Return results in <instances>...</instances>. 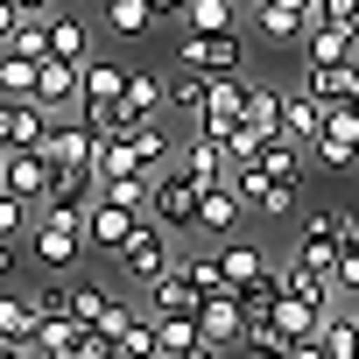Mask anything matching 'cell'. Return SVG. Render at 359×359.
Masks as SVG:
<instances>
[{
	"mask_svg": "<svg viewBox=\"0 0 359 359\" xmlns=\"http://www.w3.org/2000/svg\"><path fill=\"white\" fill-rule=\"evenodd\" d=\"M282 99H289V92H275V85H247V127L282 134Z\"/></svg>",
	"mask_w": 359,
	"mask_h": 359,
	"instance_id": "cell-32",
	"label": "cell"
},
{
	"mask_svg": "<svg viewBox=\"0 0 359 359\" xmlns=\"http://www.w3.org/2000/svg\"><path fill=\"white\" fill-rule=\"evenodd\" d=\"M176 162H184L198 184H226V176H233L226 141H219V134H198V127H191V141H184V148H176Z\"/></svg>",
	"mask_w": 359,
	"mask_h": 359,
	"instance_id": "cell-13",
	"label": "cell"
},
{
	"mask_svg": "<svg viewBox=\"0 0 359 359\" xmlns=\"http://www.w3.org/2000/svg\"><path fill=\"white\" fill-rule=\"evenodd\" d=\"M247 8H254V0H247Z\"/></svg>",
	"mask_w": 359,
	"mask_h": 359,
	"instance_id": "cell-57",
	"label": "cell"
},
{
	"mask_svg": "<svg viewBox=\"0 0 359 359\" xmlns=\"http://www.w3.org/2000/svg\"><path fill=\"white\" fill-rule=\"evenodd\" d=\"M155 15H191V0H155Z\"/></svg>",
	"mask_w": 359,
	"mask_h": 359,
	"instance_id": "cell-53",
	"label": "cell"
},
{
	"mask_svg": "<svg viewBox=\"0 0 359 359\" xmlns=\"http://www.w3.org/2000/svg\"><path fill=\"white\" fill-rule=\"evenodd\" d=\"M92 169H99V184H106V176H134V169H141L134 134H127V127H120V134H99V162H92Z\"/></svg>",
	"mask_w": 359,
	"mask_h": 359,
	"instance_id": "cell-28",
	"label": "cell"
},
{
	"mask_svg": "<svg viewBox=\"0 0 359 359\" xmlns=\"http://www.w3.org/2000/svg\"><path fill=\"white\" fill-rule=\"evenodd\" d=\"M247 205H254L261 219H289V212H296V184H282V176H268V184H261V191H254Z\"/></svg>",
	"mask_w": 359,
	"mask_h": 359,
	"instance_id": "cell-39",
	"label": "cell"
},
{
	"mask_svg": "<svg viewBox=\"0 0 359 359\" xmlns=\"http://www.w3.org/2000/svg\"><path fill=\"white\" fill-rule=\"evenodd\" d=\"M184 268H191V282H198V296H219V289H233V282H226V268H219V254H191Z\"/></svg>",
	"mask_w": 359,
	"mask_h": 359,
	"instance_id": "cell-42",
	"label": "cell"
},
{
	"mask_svg": "<svg viewBox=\"0 0 359 359\" xmlns=\"http://www.w3.org/2000/svg\"><path fill=\"white\" fill-rule=\"evenodd\" d=\"M176 57L198 64V71H247V36H240V29H219V36L184 29V50H176Z\"/></svg>",
	"mask_w": 359,
	"mask_h": 359,
	"instance_id": "cell-6",
	"label": "cell"
},
{
	"mask_svg": "<svg viewBox=\"0 0 359 359\" xmlns=\"http://www.w3.org/2000/svg\"><path fill=\"white\" fill-rule=\"evenodd\" d=\"M50 176H57V162H50L43 148H15V155H8V176H0V184H8L15 198H29V205H43V198H50Z\"/></svg>",
	"mask_w": 359,
	"mask_h": 359,
	"instance_id": "cell-11",
	"label": "cell"
},
{
	"mask_svg": "<svg viewBox=\"0 0 359 359\" xmlns=\"http://www.w3.org/2000/svg\"><path fill=\"white\" fill-rule=\"evenodd\" d=\"M0 176H8V148H0Z\"/></svg>",
	"mask_w": 359,
	"mask_h": 359,
	"instance_id": "cell-55",
	"label": "cell"
},
{
	"mask_svg": "<svg viewBox=\"0 0 359 359\" xmlns=\"http://www.w3.org/2000/svg\"><path fill=\"white\" fill-rule=\"evenodd\" d=\"M324 106H345V99H359V64H310V78H303Z\"/></svg>",
	"mask_w": 359,
	"mask_h": 359,
	"instance_id": "cell-22",
	"label": "cell"
},
{
	"mask_svg": "<svg viewBox=\"0 0 359 359\" xmlns=\"http://www.w3.org/2000/svg\"><path fill=\"white\" fill-rule=\"evenodd\" d=\"M338 296H359V247H338Z\"/></svg>",
	"mask_w": 359,
	"mask_h": 359,
	"instance_id": "cell-44",
	"label": "cell"
},
{
	"mask_svg": "<svg viewBox=\"0 0 359 359\" xmlns=\"http://www.w3.org/2000/svg\"><path fill=\"white\" fill-rule=\"evenodd\" d=\"M120 92H127V64L92 57V64H85V99H120Z\"/></svg>",
	"mask_w": 359,
	"mask_h": 359,
	"instance_id": "cell-36",
	"label": "cell"
},
{
	"mask_svg": "<svg viewBox=\"0 0 359 359\" xmlns=\"http://www.w3.org/2000/svg\"><path fill=\"white\" fill-rule=\"evenodd\" d=\"M113 268H120L134 289H148L155 275H169V268H176V233H169V226H155V219H141V226L127 233V247L113 254Z\"/></svg>",
	"mask_w": 359,
	"mask_h": 359,
	"instance_id": "cell-3",
	"label": "cell"
},
{
	"mask_svg": "<svg viewBox=\"0 0 359 359\" xmlns=\"http://www.w3.org/2000/svg\"><path fill=\"white\" fill-rule=\"evenodd\" d=\"M240 303H247V324H268V317H275V303H282V268H268L261 282H247V289H240Z\"/></svg>",
	"mask_w": 359,
	"mask_h": 359,
	"instance_id": "cell-33",
	"label": "cell"
},
{
	"mask_svg": "<svg viewBox=\"0 0 359 359\" xmlns=\"http://www.w3.org/2000/svg\"><path fill=\"white\" fill-rule=\"evenodd\" d=\"M99 324H106V331H113V338H127V324H134V303H120V296H113V310H106V317H99Z\"/></svg>",
	"mask_w": 359,
	"mask_h": 359,
	"instance_id": "cell-46",
	"label": "cell"
},
{
	"mask_svg": "<svg viewBox=\"0 0 359 359\" xmlns=\"http://www.w3.org/2000/svg\"><path fill=\"white\" fill-rule=\"evenodd\" d=\"M205 92H212V71H198V64H184V78L169 85V106L198 120V106H205Z\"/></svg>",
	"mask_w": 359,
	"mask_h": 359,
	"instance_id": "cell-37",
	"label": "cell"
},
{
	"mask_svg": "<svg viewBox=\"0 0 359 359\" xmlns=\"http://www.w3.org/2000/svg\"><path fill=\"white\" fill-rule=\"evenodd\" d=\"M261 141H268V134H261V127H247V120H240V127H233V134H226V155H233V169H247V162H261Z\"/></svg>",
	"mask_w": 359,
	"mask_h": 359,
	"instance_id": "cell-41",
	"label": "cell"
},
{
	"mask_svg": "<svg viewBox=\"0 0 359 359\" xmlns=\"http://www.w3.org/2000/svg\"><path fill=\"white\" fill-rule=\"evenodd\" d=\"M43 359H120V338L106 324H78V338L57 345V352H43Z\"/></svg>",
	"mask_w": 359,
	"mask_h": 359,
	"instance_id": "cell-26",
	"label": "cell"
},
{
	"mask_svg": "<svg viewBox=\"0 0 359 359\" xmlns=\"http://www.w3.org/2000/svg\"><path fill=\"white\" fill-rule=\"evenodd\" d=\"M198 331H205L219 352H233V345L247 338V303H240V289H219V296H205V303H198Z\"/></svg>",
	"mask_w": 359,
	"mask_h": 359,
	"instance_id": "cell-8",
	"label": "cell"
},
{
	"mask_svg": "<svg viewBox=\"0 0 359 359\" xmlns=\"http://www.w3.org/2000/svg\"><path fill=\"white\" fill-rule=\"evenodd\" d=\"M43 155H50V162H78V169H92V162H99V134H92L85 120H78V127L50 120V141H43ZM92 176H99V169H92Z\"/></svg>",
	"mask_w": 359,
	"mask_h": 359,
	"instance_id": "cell-16",
	"label": "cell"
},
{
	"mask_svg": "<svg viewBox=\"0 0 359 359\" xmlns=\"http://www.w3.org/2000/svg\"><path fill=\"white\" fill-rule=\"evenodd\" d=\"M219 268H226V282H233V289H247V282H261V275H268V254H261L254 240H240V233H233V240H219Z\"/></svg>",
	"mask_w": 359,
	"mask_h": 359,
	"instance_id": "cell-20",
	"label": "cell"
},
{
	"mask_svg": "<svg viewBox=\"0 0 359 359\" xmlns=\"http://www.w3.org/2000/svg\"><path fill=\"white\" fill-rule=\"evenodd\" d=\"M29 296H36L43 317H78V282H71V275H43Z\"/></svg>",
	"mask_w": 359,
	"mask_h": 359,
	"instance_id": "cell-30",
	"label": "cell"
},
{
	"mask_svg": "<svg viewBox=\"0 0 359 359\" xmlns=\"http://www.w3.org/2000/svg\"><path fill=\"white\" fill-rule=\"evenodd\" d=\"M15 268H22V240H0V282H8Z\"/></svg>",
	"mask_w": 359,
	"mask_h": 359,
	"instance_id": "cell-47",
	"label": "cell"
},
{
	"mask_svg": "<svg viewBox=\"0 0 359 359\" xmlns=\"http://www.w3.org/2000/svg\"><path fill=\"white\" fill-rule=\"evenodd\" d=\"M338 247H359V212H338Z\"/></svg>",
	"mask_w": 359,
	"mask_h": 359,
	"instance_id": "cell-48",
	"label": "cell"
},
{
	"mask_svg": "<svg viewBox=\"0 0 359 359\" xmlns=\"http://www.w3.org/2000/svg\"><path fill=\"white\" fill-rule=\"evenodd\" d=\"M324 8V22H338V29H359V0H317Z\"/></svg>",
	"mask_w": 359,
	"mask_h": 359,
	"instance_id": "cell-45",
	"label": "cell"
},
{
	"mask_svg": "<svg viewBox=\"0 0 359 359\" xmlns=\"http://www.w3.org/2000/svg\"><path fill=\"white\" fill-rule=\"evenodd\" d=\"M36 99H43L50 113H78V99H85V64L43 57V64H36Z\"/></svg>",
	"mask_w": 359,
	"mask_h": 359,
	"instance_id": "cell-10",
	"label": "cell"
},
{
	"mask_svg": "<svg viewBox=\"0 0 359 359\" xmlns=\"http://www.w3.org/2000/svg\"><path fill=\"white\" fill-rule=\"evenodd\" d=\"M198 303H205V296H198V282H191L184 261L148 282V310H155V317H198Z\"/></svg>",
	"mask_w": 359,
	"mask_h": 359,
	"instance_id": "cell-12",
	"label": "cell"
},
{
	"mask_svg": "<svg viewBox=\"0 0 359 359\" xmlns=\"http://www.w3.org/2000/svg\"><path fill=\"white\" fill-rule=\"evenodd\" d=\"M289 345H296V338H289L275 317H268V324H247V338H240L247 359H289Z\"/></svg>",
	"mask_w": 359,
	"mask_h": 359,
	"instance_id": "cell-34",
	"label": "cell"
},
{
	"mask_svg": "<svg viewBox=\"0 0 359 359\" xmlns=\"http://www.w3.org/2000/svg\"><path fill=\"white\" fill-rule=\"evenodd\" d=\"M85 254H92L85 219H78V212H57V205H36V226H29V261H36L43 275H71Z\"/></svg>",
	"mask_w": 359,
	"mask_h": 359,
	"instance_id": "cell-1",
	"label": "cell"
},
{
	"mask_svg": "<svg viewBox=\"0 0 359 359\" xmlns=\"http://www.w3.org/2000/svg\"><path fill=\"white\" fill-rule=\"evenodd\" d=\"M113 310V289L106 282H78V324H99Z\"/></svg>",
	"mask_w": 359,
	"mask_h": 359,
	"instance_id": "cell-43",
	"label": "cell"
},
{
	"mask_svg": "<svg viewBox=\"0 0 359 359\" xmlns=\"http://www.w3.org/2000/svg\"><path fill=\"white\" fill-rule=\"evenodd\" d=\"M15 22H22V8H15V0H0V50H8V36H15Z\"/></svg>",
	"mask_w": 359,
	"mask_h": 359,
	"instance_id": "cell-50",
	"label": "cell"
},
{
	"mask_svg": "<svg viewBox=\"0 0 359 359\" xmlns=\"http://www.w3.org/2000/svg\"><path fill=\"white\" fill-rule=\"evenodd\" d=\"M8 50L29 57V64H43V57H50V15H22L15 36H8Z\"/></svg>",
	"mask_w": 359,
	"mask_h": 359,
	"instance_id": "cell-31",
	"label": "cell"
},
{
	"mask_svg": "<svg viewBox=\"0 0 359 359\" xmlns=\"http://www.w3.org/2000/svg\"><path fill=\"white\" fill-rule=\"evenodd\" d=\"M99 8H106V0H99Z\"/></svg>",
	"mask_w": 359,
	"mask_h": 359,
	"instance_id": "cell-56",
	"label": "cell"
},
{
	"mask_svg": "<svg viewBox=\"0 0 359 359\" xmlns=\"http://www.w3.org/2000/svg\"><path fill=\"white\" fill-rule=\"evenodd\" d=\"M36 331H43L36 296H29V289H0V338H29V345H36Z\"/></svg>",
	"mask_w": 359,
	"mask_h": 359,
	"instance_id": "cell-21",
	"label": "cell"
},
{
	"mask_svg": "<svg viewBox=\"0 0 359 359\" xmlns=\"http://www.w3.org/2000/svg\"><path fill=\"white\" fill-rule=\"evenodd\" d=\"M127 134H134V155H141V169H148V176H155V169H169V155L184 148V141H169V134H162V120H134Z\"/></svg>",
	"mask_w": 359,
	"mask_h": 359,
	"instance_id": "cell-24",
	"label": "cell"
},
{
	"mask_svg": "<svg viewBox=\"0 0 359 359\" xmlns=\"http://www.w3.org/2000/svg\"><path fill=\"white\" fill-rule=\"evenodd\" d=\"M120 113H127V127H134V120H162V113H169V85H162L155 71H127Z\"/></svg>",
	"mask_w": 359,
	"mask_h": 359,
	"instance_id": "cell-15",
	"label": "cell"
},
{
	"mask_svg": "<svg viewBox=\"0 0 359 359\" xmlns=\"http://www.w3.org/2000/svg\"><path fill=\"white\" fill-rule=\"evenodd\" d=\"M324 127H331V106H324V99L310 92V85L282 99V134H289V141H303V148H310V141H317Z\"/></svg>",
	"mask_w": 359,
	"mask_h": 359,
	"instance_id": "cell-14",
	"label": "cell"
},
{
	"mask_svg": "<svg viewBox=\"0 0 359 359\" xmlns=\"http://www.w3.org/2000/svg\"><path fill=\"white\" fill-rule=\"evenodd\" d=\"M50 120L57 113L43 99H8V92H0V148H8V155L15 148H43L50 141Z\"/></svg>",
	"mask_w": 359,
	"mask_h": 359,
	"instance_id": "cell-5",
	"label": "cell"
},
{
	"mask_svg": "<svg viewBox=\"0 0 359 359\" xmlns=\"http://www.w3.org/2000/svg\"><path fill=\"white\" fill-rule=\"evenodd\" d=\"M0 359H36V345L29 338H0Z\"/></svg>",
	"mask_w": 359,
	"mask_h": 359,
	"instance_id": "cell-51",
	"label": "cell"
},
{
	"mask_svg": "<svg viewBox=\"0 0 359 359\" xmlns=\"http://www.w3.org/2000/svg\"><path fill=\"white\" fill-rule=\"evenodd\" d=\"M303 57H310V64H359V29L317 22V29L303 36Z\"/></svg>",
	"mask_w": 359,
	"mask_h": 359,
	"instance_id": "cell-17",
	"label": "cell"
},
{
	"mask_svg": "<svg viewBox=\"0 0 359 359\" xmlns=\"http://www.w3.org/2000/svg\"><path fill=\"white\" fill-rule=\"evenodd\" d=\"M0 92L8 99H36V64L15 57V50H0Z\"/></svg>",
	"mask_w": 359,
	"mask_h": 359,
	"instance_id": "cell-38",
	"label": "cell"
},
{
	"mask_svg": "<svg viewBox=\"0 0 359 359\" xmlns=\"http://www.w3.org/2000/svg\"><path fill=\"white\" fill-rule=\"evenodd\" d=\"M120 359H162V338H155V317H134L127 338H120Z\"/></svg>",
	"mask_w": 359,
	"mask_h": 359,
	"instance_id": "cell-40",
	"label": "cell"
},
{
	"mask_svg": "<svg viewBox=\"0 0 359 359\" xmlns=\"http://www.w3.org/2000/svg\"><path fill=\"white\" fill-rule=\"evenodd\" d=\"M310 162H317V169H359V134L324 127V134L310 141Z\"/></svg>",
	"mask_w": 359,
	"mask_h": 359,
	"instance_id": "cell-25",
	"label": "cell"
},
{
	"mask_svg": "<svg viewBox=\"0 0 359 359\" xmlns=\"http://www.w3.org/2000/svg\"><path fill=\"white\" fill-rule=\"evenodd\" d=\"M162 15H155V0H106V29L113 36H148Z\"/></svg>",
	"mask_w": 359,
	"mask_h": 359,
	"instance_id": "cell-29",
	"label": "cell"
},
{
	"mask_svg": "<svg viewBox=\"0 0 359 359\" xmlns=\"http://www.w3.org/2000/svg\"><path fill=\"white\" fill-rule=\"evenodd\" d=\"M240 212H247V191L233 184V176H226V184H205L198 233H205V240H233V233H240Z\"/></svg>",
	"mask_w": 359,
	"mask_h": 359,
	"instance_id": "cell-9",
	"label": "cell"
},
{
	"mask_svg": "<svg viewBox=\"0 0 359 359\" xmlns=\"http://www.w3.org/2000/svg\"><path fill=\"white\" fill-rule=\"evenodd\" d=\"M50 57H64V64H92L99 50H92V29L78 22V15H57L50 8Z\"/></svg>",
	"mask_w": 359,
	"mask_h": 359,
	"instance_id": "cell-19",
	"label": "cell"
},
{
	"mask_svg": "<svg viewBox=\"0 0 359 359\" xmlns=\"http://www.w3.org/2000/svg\"><path fill=\"white\" fill-rule=\"evenodd\" d=\"M240 8L247 0H191V29H205V36H219V29H240Z\"/></svg>",
	"mask_w": 359,
	"mask_h": 359,
	"instance_id": "cell-35",
	"label": "cell"
},
{
	"mask_svg": "<svg viewBox=\"0 0 359 359\" xmlns=\"http://www.w3.org/2000/svg\"><path fill=\"white\" fill-rule=\"evenodd\" d=\"M303 155H310V148L289 141V134H268V141H261V169L282 176V184H296V176H303Z\"/></svg>",
	"mask_w": 359,
	"mask_h": 359,
	"instance_id": "cell-27",
	"label": "cell"
},
{
	"mask_svg": "<svg viewBox=\"0 0 359 359\" xmlns=\"http://www.w3.org/2000/svg\"><path fill=\"white\" fill-rule=\"evenodd\" d=\"M176 359H219V345H212V338H198L191 352H176Z\"/></svg>",
	"mask_w": 359,
	"mask_h": 359,
	"instance_id": "cell-52",
	"label": "cell"
},
{
	"mask_svg": "<svg viewBox=\"0 0 359 359\" xmlns=\"http://www.w3.org/2000/svg\"><path fill=\"white\" fill-rule=\"evenodd\" d=\"M324 296H296V289H282V303H275V324L289 331V338H317L324 331Z\"/></svg>",
	"mask_w": 359,
	"mask_h": 359,
	"instance_id": "cell-18",
	"label": "cell"
},
{
	"mask_svg": "<svg viewBox=\"0 0 359 359\" xmlns=\"http://www.w3.org/2000/svg\"><path fill=\"white\" fill-rule=\"evenodd\" d=\"M15 8H22V15H50V8H57V0H15Z\"/></svg>",
	"mask_w": 359,
	"mask_h": 359,
	"instance_id": "cell-54",
	"label": "cell"
},
{
	"mask_svg": "<svg viewBox=\"0 0 359 359\" xmlns=\"http://www.w3.org/2000/svg\"><path fill=\"white\" fill-rule=\"evenodd\" d=\"M240 120H247V78H240V71H212V92H205V106H198V120H191V127L226 141Z\"/></svg>",
	"mask_w": 359,
	"mask_h": 359,
	"instance_id": "cell-4",
	"label": "cell"
},
{
	"mask_svg": "<svg viewBox=\"0 0 359 359\" xmlns=\"http://www.w3.org/2000/svg\"><path fill=\"white\" fill-rule=\"evenodd\" d=\"M317 338H324V352H331V359H359V303H352V310H338V303H331Z\"/></svg>",
	"mask_w": 359,
	"mask_h": 359,
	"instance_id": "cell-23",
	"label": "cell"
},
{
	"mask_svg": "<svg viewBox=\"0 0 359 359\" xmlns=\"http://www.w3.org/2000/svg\"><path fill=\"white\" fill-rule=\"evenodd\" d=\"M198 205H205V184H198L184 162L155 169V191H148V219H155V226H169V233H198Z\"/></svg>",
	"mask_w": 359,
	"mask_h": 359,
	"instance_id": "cell-2",
	"label": "cell"
},
{
	"mask_svg": "<svg viewBox=\"0 0 359 359\" xmlns=\"http://www.w3.org/2000/svg\"><path fill=\"white\" fill-rule=\"evenodd\" d=\"M289 359H331V352H324V338H296V345H289Z\"/></svg>",
	"mask_w": 359,
	"mask_h": 359,
	"instance_id": "cell-49",
	"label": "cell"
},
{
	"mask_svg": "<svg viewBox=\"0 0 359 359\" xmlns=\"http://www.w3.org/2000/svg\"><path fill=\"white\" fill-rule=\"evenodd\" d=\"M148 212H127V205H113L106 191L92 198V212H85V240H92V254H120L127 247V233L141 226Z\"/></svg>",
	"mask_w": 359,
	"mask_h": 359,
	"instance_id": "cell-7",
	"label": "cell"
}]
</instances>
